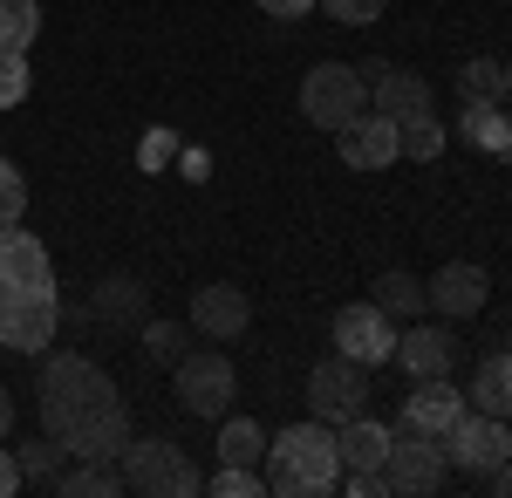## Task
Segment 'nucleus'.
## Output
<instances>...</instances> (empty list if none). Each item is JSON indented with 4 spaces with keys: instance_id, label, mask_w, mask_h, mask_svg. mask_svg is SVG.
<instances>
[{
    "instance_id": "obj_27",
    "label": "nucleus",
    "mask_w": 512,
    "mask_h": 498,
    "mask_svg": "<svg viewBox=\"0 0 512 498\" xmlns=\"http://www.w3.org/2000/svg\"><path fill=\"white\" fill-rule=\"evenodd\" d=\"M506 130H512V116H499V103H465V137H472L478 151H492V157H499Z\"/></svg>"
},
{
    "instance_id": "obj_38",
    "label": "nucleus",
    "mask_w": 512,
    "mask_h": 498,
    "mask_svg": "<svg viewBox=\"0 0 512 498\" xmlns=\"http://www.w3.org/2000/svg\"><path fill=\"white\" fill-rule=\"evenodd\" d=\"M499 103H512V62H499Z\"/></svg>"
},
{
    "instance_id": "obj_14",
    "label": "nucleus",
    "mask_w": 512,
    "mask_h": 498,
    "mask_svg": "<svg viewBox=\"0 0 512 498\" xmlns=\"http://www.w3.org/2000/svg\"><path fill=\"white\" fill-rule=\"evenodd\" d=\"M48 246L28 226H0V294H21V287H48Z\"/></svg>"
},
{
    "instance_id": "obj_5",
    "label": "nucleus",
    "mask_w": 512,
    "mask_h": 498,
    "mask_svg": "<svg viewBox=\"0 0 512 498\" xmlns=\"http://www.w3.org/2000/svg\"><path fill=\"white\" fill-rule=\"evenodd\" d=\"M444 458L458 464V471H478V478H492V471L512 458V423H506V417H492V410H472V403H465V417L444 430Z\"/></svg>"
},
{
    "instance_id": "obj_21",
    "label": "nucleus",
    "mask_w": 512,
    "mask_h": 498,
    "mask_svg": "<svg viewBox=\"0 0 512 498\" xmlns=\"http://www.w3.org/2000/svg\"><path fill=\"white\" fill-rule=\"evenodd\" d=\"M376 307H383L390 321H417V314L431 307V294H424V280H417V273L390 267L383 280H376Z\"/></svg>"
},
{
    "instance_id": "obj_28",
    "label": "nucleus",
    "mask_w": 512,
    "mask_h": 498,
    "mask_svg": "<svg viewBox=\"0 0 512 498\" xmlns=\"http://www.w3.org/2000/svg\"><path fill=\"white\" fill-rule=\"evenodd\" d=\"M458 96H465V103H499V62H492V55H472V62L458 69Z\"/></svg>"
},
{
    "instance_id": "obj_19",
    "label": "nucleus",
    "mask_w": 512,
    "mask_h": 498,
    "mask_svg": "<svg viewBox=\"0 0 512 498\" xmlns=\"http://www.w3.org/2000/svg\"><path fill=\"white\" fill-rule=\"evenodd\" d=\"M96 321H103V328H144V287H137L130 273H110V280L96 287Z\"/></svg>"
},
{
    "instance_id": "obj_6",
    "label": "nucleus",
    "mask_w": 512,
    "mask_h": 498,
    "mask_svg": "<svg viewBox=\"0 0 512 498\" xmlns=\"http://www.w3.org/2000/svg\"><path fill=\"white\" fill-rule=\"evenodd\" d=\"M55 321H62L55 280L48 287H21V294H0V342L21 348V355H41V348L55 342Z\"/></svg>"
},
{
    "instance_id": "obj_12",
    "label": "nucleus",
    "mask_w": 512,
    "mask_h": 498,
    "mask_svg": "<svg viewBox=\"0 0 512 498\" xmlns=\"http://www.w3.org/2000/svg\"><path fill=\"white\" fill-rule=\"evenodd\" d=\"M424 294H431L437 314L465 321V314H478V307L492 301V273L478 267V260H444V267H437V280H424Z\"/></svg>"
},
{
    "instance_id": "obj_3",
    "label": "nucleus",
    "mask_w": 512,
    "mask_h": 498,
    "mask_svg": "<svg viewBox=\"0 0 512 498\" xmlns=\"http://www.w3.org/2000/svg\"><path fill=\"white\" fill-rule=\"evenodd\" d=\"M123 485L144 498H192L205 492V471L185 458V444H171V437H130L123 444Z\"/></svg>"
},
{
    "instance_id": "obj_18",
    "label": "nucleus",
    "mask_w": 512,
    "mask_h": 498,
    "mask_svg": "<svg viewBox=\"0 0 512 498\" xmlns=\"http://www.w3.org/2000/svg\"><path fill=\"white\" fill-rule=\"evenodd\" d=\"M451 355H458V342H451L444 328H403L390 362H403V369L424 383V376H451Z\"/></svg>"
},
{
    "instance_id": "obj_20",
    "label": "nucleus",
    "mask_w": 512,
    "mask_h": 498,
    "mask_svg": "<svg viewBox=\"0 0 512 498\" xmlns=\"http://www.w3.org/2000/svg\"><path fill=\"white\" fill-rule=\"evenodd\" d=\"M472 410H492V417H512V348L506 355H485L472 376Z\"/></svg>"
},
{
    "instance_id": "obj_25",
    "label": "nucleus",
    "mask_w": 512,
    "mask_h": 498,
    "mask_svg": "<svg viewBox=\"0 0 512 498\" xmlns=\"http://www.w3.org/2000/svg\"><path fill=\"white\" fill-rule=\"evenodd\" d=\"M55 492H62V498H117L123 492V471H103V458H89V471H62Z\"/></svg>"
},
{
    "instance_id": "obj_22",
    "label": "nucleus",
    "mask_w": 512,
    "mask_h": 498,
    "mask_svg": "<svg viewBox=\"0 0 512 498\" xmlns=\"http://www.w3.org/2000/svg\"><path fill=\"white\" fill-rule=\"evenodd\" d=\"M219 464H267V430L253 417H226L219 423Z\"/></svg>"
},
{
    "instance_id": "obj_4",
    "label": "nucleus",
    "mask_w": 512,
    "mask_h": 498,
    "mask_svg": "<svg viewBox=\"0 0 512 498\" xmlns=\"http://www.w3.org/2000/svg\"><path fill=\"white\" fill-rule=\"evenodd\" d=\"M369 110V76L349 69V62H315L308 76H301V116L315 123V130H342L349 116Z\"/></svg>"
},
{
    "instance_id": "obj_33",
    "label": "nucleus",
    "mask_w": 512,
    "mask_h": 498,
    "mask_svg": "<svg viewBox=\"0 0 512 498\" xmlns=\"http://www.w3.org/2000/svg\"><path fill=\"white\" fill-rule=\"evenodd\" d=\"M315 7H328L342 28H369V21H383V0H315Z\"/></svg>"
},
{
    "instance_id": "obj_37",
    "label": "nucleus",
    "mask_w": 512,
    "mask_h": 498,
    "mask_svg": "<svg viewBox=\"0 0 512 498\" xmlns=\"http://www.w3.org/2000/svg\"><path fill=\"white\" fill-rule=\"evenodd\" d=\"M492 485H499V492H506V498H512V458H506V464H499V471H492Z\"/></svg>"
},
{
    "instance_id": "obj_11",
    "label": "nucleus",
    "mask_w": 512,
    "mask_h": 498,
    "mask_svg": "<svg viewBox=\"0 0 512 498\" xmlns=\"http://www.w3.org/2000/svg\"><path fill=\"white\" fill-rule=\"evenodd\" d=\"M335 151H342L349 171H383V164H396V116H383V110L349 116L335 130Z\"/></svg>"
},
{
    "instance_id": "obj_29",
    "label": "nucleus",
    "mask_w": 512,
    "mask_h": 498,
    "mask_svg": "<svg viewBox=\"0 0 512 498\" xmlns=\"http://www.w3.org/2000/svg\"><path fill=\"white\" fill-rule=\"evenodd\" d=\"M21 212H28V178H21V164L0 157V226H21Z\"/></svg>"
},
{
    "instance_id": "obj_2",
    "label": "nucleus",
    "mask_w": 512,
    "mask_h": 498,
    "mask_svg": "<svg viewBox=\"0 0 512 498\" xmlns=\"http://www.w3.org/2000/svg\"><path fill=\"white\" fill-rule=\"evenodd\" d=\"M267 485L280 498H321L342 485V444H335V423H287L274 430V444H267Z\"/></svg>"
},
{
    "instance_id": "obj_31",
    "label": "nucleus",
    "mask_w": 512,
    "mask_h": 498,
    "mask_svg": "<svg viewBox=\"0 0 512 498\" xmlns=\"http://www.w3.org/2000/svg\"><path fill=\"white\" fill-rule=\"evenodd\" d=\"M28 55H0V110H14V103H28Z\"/></svg>"
},
{
    "instance_id": "obj_35",
    "label": "nucleus",
    "mask_w": 512,
    "mask_h": 498,
    "mask_svg": "<svg viewBox=\"0 0 512 498\" xmlns=\"http://www.w3.org/2000/svg\"><path fill=\"white\" fill-rule=\"evenodd\" d=\"M14 492H21V458L0 451V498H14Z\"/></svg>"
},
{
    "instance_id": "obj_23",
    "label": "nucleus",
    "mask_w": 512,
    "mask_h": 498,
    "mask_svg": "<svg viewBox=\"0 0 512 498\" xmlns=\"http://www.w3.org/2000/svg\"><path fill=\"white\" fill-rule=\"evenodd\" d=\"M41 35L35 0H0V55H28V41Z\"/></svg>"
},
{
    "instance_id": "obj_15",
    "label": "nucleus",
    "mask_w": 512,
    "mask_h": 498,
    "mask_svg": "<svg viewBox=\"0 0 512 498\" xmlns=\"http://www.w3.org/2000/svg\"><path fill=\"white\" fill-rule=\"evenodd\" d=\"M246 321H253V301L239 294V287H198L192 294V328L198 335H212V342H233V335H246Z\"/></svg>"
},
{
    "instance_id": "obj_8",
    "label": "nucleus",
    "mask_w": 512,
    "mask_h": 498,
    "mask_svg": "<svg viewBox=\"0 0 512 498\" xmlns=\"http://www.w3.org/2000/svg\"><path fill=\"white\" fill-rule=\"evenodd\" d=\"M239 396V369L212 348V355H178V403L192 410V417H212L219 423V410H233Z\"/></svg>"
},
{
    "instance_id": "obj_30",
    "label": "nucleus",
    "mask_w": 512,
    "mask_h": 498,
    "mask_svg": "<svg viewBox=\"0 0 512 498\" xmlns=\"http://www.w3.org/2000/svg\"><path fill=\"white\" fill-rule=\"evenodd\" d=\"M212 492H219V498H260V492H267V478H260L253 464H219Z\"/></svg>"
},
{
    "instance_id": "obj_34",
    "label": "nucleus",
    "mask_w": 512,
    "mask_h": 498,
    "mask_svg": "<svg viewBox=\"0 0 512 498\" xmlns=\"http://www.w3.org/2000/svg\"><path fill=\"white\" fill-rule=\"evenodd\" d=\"M260 14H274V21H301V14H315V0H260Z\"/></svg>"
},
{
    "instance_id": "obj_9",
    "label": "nucleus",
    "mask_w": 512,
    "mask_h": 498,
    "mask_svg": "<svg viewBox=\"0 0 512 498\" xmlns=\"http://www.w3.org/2000/svg\"><path fill=\"white\" fill-rule=\"evenodd\" d=\"M444 471H451V458H444V444H437V437H424V430H396L390 464H383V485H390V492L424 498V492L444 485Z\"/></svg>"
},
{
    "instance_id": "obj_16",
    "label": "nucleus",
    "mask_w": 512,
    "mask_h": 498,
    "mask_svg": "<svg viewBox=\"0 0 512 498\" xmlns=\"http://www.w3.org/2000/svg\"><path fill=\"white\" fill-rule=\"evenodd\" d=\"M458 417H465V396L444 376H424V383L410 389V403H403V430H424V437H444Z\"/></svg>"
},
{
    "instance_id": "obj_1",
    "label": "nucleus",
    "mask_w": 512,
    "mask_h": 498,
    "mask_svg": "<svg viewBox=\"0 0 512 498\" xmlns=\"http://www.w3.org/2000/svg\"><path fill=\"white\" fill-rule=\"evenodd\" d=\"M41 430L82 464L89 458L117 464L130 444V410L89 355H48L41 362Z\"/></svg>"
},
{
    "instance_id": "obj_39",
    "label": "nucleus",
    "mask_w": 512,
    "mask_h": 498,
    "mask_svg": "<svg viewBox=\"0 0 512 498\" xmlns=\"http://www.w3.org/2000/svg\"><path fill=\"white\" fill-rule=\"evenodd\" d=\"M499 157H506V164H512V130H506V144H499Z\"/></svg>"
},
{
    "instance_id": "obj_17",
    "label": "nucleus",
    "mask_w": 512,
    "mask_h": 498,
    "mask_svg": "<svg viewBox=\"0 0 512 498\" xmlns=\"http://www.w3.org/2000/svg\"><path fill=\"white\" fill-rule=\"evenodd\" d=\"M335 444H342V464H349V471H383L396 430L376 423V417H349V423H335Z\"/></svg>"
},
{
    "instance_id": "obj_7",
    "label": "nucleus",
    "mask_w": 512,
    "mask_h": 498,
    "mask_svg": "<svg viewBox=\"0 0 512 498\" xmlns=\"http://www.w3.org/2000/svg\"><path fill=\"white\" fill-rule=\"evenodd\" d=\"M308 410H315L321 423H349L369 410V369L362 362H349L342 348L328 355V362H315V376H308Z\"/></svg>"
},
{
    "instance_id": "obj_24",
    "label": "nucleus",
    "mask_w": 512,
    "mask_h": 498,
    "mask_svg": "<svg viewBox=\"0 0 512 498\" xmlns=\"http://www.w3.org/2000/svg\"><path fill=\"white\" fill-rule=\"evenodd\" d=\"M437 151H444V123H437L431 110H424V116H403V123H396V157H417V164H431Z\"/></svg>"
},
{
    "instance_id": "obj_26",
    "label": "nucleus",
    "mask_w": 512,
    "mask_h": 498,
    "mask_svg": "<svg viewBox=\"0 0 512 498\" xmlns=\"http://www.w3.org/2000/svg\"><path fill=\"white\" fill-rule=\"evenodd\" d=\"M14 458H21V485H55V464L69 458V451H62V444H55V437L41 430L35 444H21Z\"/></svg>"
},
{
    "instance_id": "obj_32",
    "label": "nucleus",
    "mask_w": 512,
    "mask_h": 498,
    "mask_svg": "<svg viewBox=\"0 0 512 498\" xmlns=\"http://www.w3.org/2000/svg\"><path fill=\"white\" fill-rule=\"evenodd\" d=\"M144 348H151L158 362H178V355H185V328H178V321H144Z\"/></svg>"
},
{
    "instance_id": "obj_36",
    "label": "nucleus",
    "mask_w": 512,
    "mask_h": 498,
    "mask_svg": "<svg viewBox=\"0 0 512 498\" xmlns=\"http://www.w3.org/2000/svg\"><path fill=\"white\" fill-rule=\"evenodd\" d=\"M7 430H14V396L0 389V437H7Z\"/></svg>"
},
{
    "instance_id": "obj_10",
    "label": "nucleus",
    "mask_w": 512,
    "mask_h": 498,
    "mask_svg": "<svg viewBox=\"0 0 512 498\" xmlns=\"http://www.w3.org/2000/svg\"><path fill=\"white\" fill-rule=\"evenodd\" d=\"M335 348H342L349 362H362V369H376V362L396 355V321L376 301H355V307L335 314Z\"/></svg>"
},
{
    "instance_id": "obj_13",
    "label": "nucleus",
    "mask_w": 512,
    "mask_h": 498,
    "mask_svg": "<svg viewBox=\"0 0 512 498\" xmlns=\"http://www.w3.org/2000/svg\"><path fill=\"white\" fill-rule=\"evenodd\" d=\"M362 76H369V103L383 116H396V123L431 110V82L417 76V69H403V62H369Z\"/></svg>"
}]
</instances>
